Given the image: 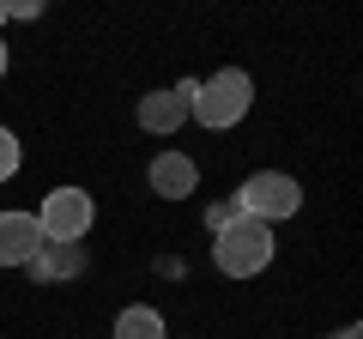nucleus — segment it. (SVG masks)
Returning a JSON list of instances; mask_svg holds the SVG:
<instances>
[{
    "label": "nucleus",
    "instance_id": "f257e3e1",
    "mask_svg": "<svg viewBox=\"0 0 363 339\" xmlns=\"http://www.w3.org/2000/svg\"><path fill=\"white\" fill-rule=\"evenodd\" d=\"M212 224H218V236H212V267H218L224 279H260L272 267V230L255 218H224V212H212Z\"/></svg>",
    "mask_w": 363,
    "mask_h": 339
},
{
    "label": "nucleus",
    "instance_id": "f03ea898",
    "mask_svg": "<svg viewBox=\"0 0 363 339\" xmlns=\"http://www.w3.org/2000/svg\"><path fill=\"white\" fill-rule=\"evenodd\" d=\"M248 109H255V79H248L242 67H218V73L194 79V97H188V121H200V128L224 133V128H236Z\"/></svg>",
    "mask_w": 363,
    "mask_h": 339
},
{
    "label": "nucleus",
    "instance_id": "7ed1b4c3",
    "mask_svg": "<svg viewBox=\"0 0 363 339\" xmlns=\"http://www.w3.org/2000/svg\"><path fill=\"white\" fill-rule=\"evenodd\" d=\"M303 212V182L285 176V170H255L242 188H236V218H255L267 230H279L285 218Z\"/></svg>",
    "mask_w": 363,
    "mask_h": 339
},
{
    "label": "nucleus",
    "instance_id": "20e7f679",
    "mask_svg": "<svg viewBox=\"0 0 363 339\" xmlns=\"http://www.w3.org/2000/svg\"><path fill=\"white\" fill-rule=\"evenodd\" d=\"M91 224H97V200H91L85 188H73V182L49 188V194H43V206H37L43 243H85Z\"/></svg>",
    "mask_w": 363,
    "mask_h": 339
},
{
    "label": "nucleus",
    "instance_id": "39448f33",
    "mask_svg": "<svg viewBox=\"0 0 363 339\" xmlns=\"http://www.w3.org/2000/svg\"><path fill=\"white\" fill-rule=\"evenodd\" d=\"M188 97H194V79H182V85H157V91L140 97V128L145 133H176L182 121H188Z\"/></svg>",
    "mask_w": 363,
    "mask_h": 339
},
{
    "label": "nucleus",
    "instance_id": "423d86ee",
    "mask_svg": "<svg viewBox=\"0 0 363 339\" xmlns=\"http://www.w3.org/2000/svg\"><path fill=\"white\" fill-rule=\"evenodd\" d=\"M145 182H152L157 200H188V194L200 188V164H194L188 152H157L152 170H145Z\"/></svg>",
    "mask_w": 363,
    "mask_h": 339
},
{
    "label": "nucleus",
    "instance_id": "0eeeda50",
    "mask_svg": "<svg viewBox=\"0 0 363 339\" xmlns=\"http://www.w3.org/2000/svg\"><path fill=\"white\" fill-rule=\"evenodd\" d=\"M43 248V230H37V212L25 206H6L0 212V267H25L30 255Z\"/></svg>",
    "mask_w": 363,
    "mask_h": 339
},
{
    "label": "nucleus",
    "instance_id": "6e6552de",
    "mask_svg": "<svg viewBox=\"0 0 363 339\" xmlns=\"http://www.w3.org/2000/svg\"><path fill=\"white\" fill-rule=\"evenodd\" d=\"M25 273L37 285H61V279H79L85 273V243H43L37 255L25 261Z\"/></svg>",
    "mask_w": 363,
    "mask_h": 339
},
{
    "label": "nucleus",
    "instance_id": "1a4fd4ad",
    "mask_svg": "<svg viewBox=\"0 0 363 339\" xmlns=\"http://www.w3.org/2000/svg\"><path fill=\"white\" fill-rule=\"evenodd\" d=\"M109 339H169V327H164V315L152 303H128L116 315V327H109Z\"/></svg>",
    "mask_w": 363,
    "mask_h": 339
},
{
    "label": "nucleus",
    "instance_id": "9d476101",
    "mask_svg": "<svg viewBox=\"0 0 363 339\" xmlns=\"http://www.w3.org/2000/svg\"><path fill=\"white\" fill-rule=\"evenodd\" d=\"M18 164H25V145H18V133H13V128H0V182H13Z\"/></svg>",
    "mask_w": 363,
    "mask_h": 339
},
{
    "label": "nucleus",
    "instance_id": "9b49d317",
    "mask_svg": "<svg viewBox=\"0 0 363 339\" xmlns=\"http://www.w3.org/2000/svg\"><path fill=\"white\" fill-rule=\"evenodd\" d=\"M6 18H43V0H6Z\"/></svg>",
    "mask_w": 363,
    "mask_h": 339
},
{
    "label": "nucleus",
    "instance_id": "f8f14e48",
    "mask_svg": "<svg viewBox=\"0 0 363 339\" xmlns=\"http://www.w3.org/2000/svg\"><path fill=\"white\" fill-rule=\"evenodd\" d=\"M6 67H13V49H6V43H0V79H6Z\"/></svg>",
    "mask_w": 363,
    "mask_h": 339
},
{
    "label": "nucleus",
    "instance_id": "ddd939ff",
    "mask_svg": "<svg viewBox=\"0 0 363 339\" xmlns=\"http://www.w3.org/2000/svg\"><path fill=\"white\" fill-rule=\"evenodd\" d=\"M339 339H363V327H357V321H351V327H345V333H339Z\"/></svg>",
    "mask_w": 363,
    "mask_h": 339
},
{
    "label": "nucleus",
    "instance_id": "4468645a",
    "mask_svg": "<svg viewBox=\"0 0 363 339\" xmlns=\"http://www.w3.org/2000/svg\"><path fill=\"white\" fill-rule=\"evenodd\" d=\"M0 25H6V0H0Z\"/></svg>",
    "mask_w": 363,
    "mask_h": 339
}]
</instances>
